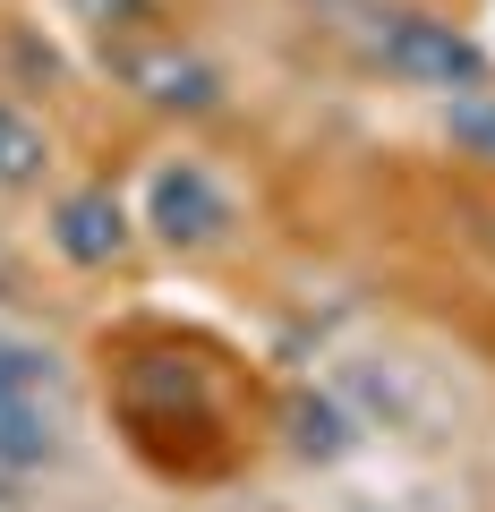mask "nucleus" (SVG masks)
I'll use <instances>...</instances> for the list:
<instances>
[{
  "label": "nucleus",
  "instance_id": "obj_11",
  "mask_svg": "<svg viewBox=\"0 0 495 512\" xmlns=\"http://www.w3.org/2000/svg\"><path fill=\"white\" fill-rule=\"evenodd\" d=\"M9 504H18V470H0V512H9Z\"/></svg>",
  "mask_w": 495,
  "mask_h": 512
},
{
  "label": "nucleus",
  "instance_id": "obj_1",
  "mask_svg": "<svg viewBox=\"0 0 495 512\" xmlns=\"http://www.w3.org/2000/svg\"><path fill=\"white\" fill-rule=\"evenodd\" d=\"M367 43H376L385 77H402V86H427V94H470V86H487V52H478L453 18H436V9H385Z\"/></svg>",
  "mask_w": 495,
  "mask_h": 512
},
{
  "label": "nucleus",
  "instance_id": "obj_10",
  "mask_svg": "<svg viewBox=\"0 0 495 512\" xmlns=\"http://www.w3.org/2000/svg\"><path fill=\"white\" fill-rule=\"evenodd\" d=\"M77 18L103 26V35H146L163 18V0H77Z\"/></svg>",
  "mask_w": 495,
  "mask_h": 512
},
{
  "label": "nucleus",
  "instance_id": "obj_2",
  "mask_svg": "<svg viewBox=\"0 0 495 512\" xmlns=\"http://www.w3.org/2000/svg\"><path fill=\"white\" fill-rule=\"evenodd\" d=\"M146 222L163 248H180V256H205V248H222L231 239V222H239V205H231V188L214 180V171L197 163V154H180V163H154V180H146Z\"/></svg>",
  "mask_w": 495,
  "mask_h": 512
},
{
  "label": "nucleus",
  "instance_id": "obj_9",
  "mask_svg": "<svg viewBox=\"0 0 495 512\" xmlns=\"http://www.w3.org/2000/svg\"><path fill=\"white\" fill-rule=\"evenodd\" d=\"M60 367L43 342H26V333H0V393H52Z\"/></svg>",
  "mask_w": 495,
  "mask_h": 512
},
{
  "label": "nucleus",
  "instance_id": "obj_5",
  "mask_svg": "<svg viewBox=\"0 0 495 512\" xmlns=\"http://www.w3.org/2000/svg\"><path fill=\"white\" fill-rule=\"evenodd\" d=\"M60 453V419H52V393H0V470H43Z\"/></svg>",
  "mask_w": 495,
  "mask_h": 512
},
{
  "label": "nucleus",
  "instance_id": "obj_8",
  "mask_svg": "<svg viewBox=\"0 0 495 512\" xmlns=\"http://www.w3.org/2000/svg\"><path fill=\"white\" fill-rule=\"evenodd\" d=\"M291 444L308 461H333V453H350V419L333 402H316V393H299V402H291Z\"/></svg>",
  "mask_w": 495,
  "mask_h": 512
},
{
  "label": "nucleus",
  "instance_id": "obj_4",
  "mask_svg": "<svg viewBox=\"0 0 495 512\" xmlns=\"http://www.w3.org/2000/svg\"><path fill=\"white\" fill-rule=\"evenodd\" d=\"M129 205L111 197V188H69V197L52 205V248L69 256V265H120V256H129Z\"/></svg>",
  "mask_w": 495,
  "mask_h": 512
},
{
  "label": "nucleus",
  "instance_id": "obj_6",
  "mask_svg": "<svg viewBox=\"0 0 495 512\" xmlns=\"http://www.w3.org/2000/svg\"><path fill=\"white\" fill-rule=\"evenodd\" d=\"M43 171H52V137H43L35 120H26L9 94H0V197H18V188H35Z\"/></svg>",
  "mask_w": 495,
  "mask_h": 512
},
{
  "label": "nucleus",
  "instance_id": "obj_3",
  "mask_svg": "<svg viewBox=\"0 0 495 512\" xmlns=\"http://www.w3.org/2000/svg\"><path fill=\"white\" fill-rule=\"evenodd\" d=\"M111 69H120V86L137 94V103H154V111H214L222 103V69L205 52H188V43H171V35H120L111 43Z\"/></svg>",
  "mask_w": 495,
  "mask_h": 512
},
{
  "label": "nucleus",
  "instance_id": "obj_7",
  "mask_svg": "<svg viewBox=\"0 0 495 512\" xmlns=\"http://www.w3.org/2000/svg\"><path fill=\"white\" fill-rule=\"evenodd\" d=\"M444 137H453L470 163H495V77L470 94H444Z\"/></svg>",
  "mask_w": 495,
  "mask_h": 512
}]
</instances>
